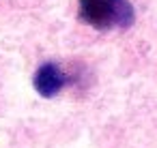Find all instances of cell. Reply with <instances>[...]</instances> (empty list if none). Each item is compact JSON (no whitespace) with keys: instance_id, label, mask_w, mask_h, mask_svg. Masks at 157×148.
<instances>
[{"instance_id":"1","label":"cell","mask_w":157,"mask_h":148,"mask_svg":"<svg viewBox=\"0 0 157 148\" xmlns=\"http://www.w3.org/2000/svg\"><path fill=\"white\" fill-rule=\"evenodd\" d=\"M80 20L97 30L129 28L136 11L129 0H78Z\"/></svg>"},{"instance_id":"2","label":"cell","mask_w":157,"mask_h":148,"mask_svg":"<svg viewBox=\"0 0 157 148\" xmlns=\"http://www.w3.org/2000/svg\"><path fill=\"white\" fill-rule=\"evenodd\" d=\"M67 82H69L67 73H65L58 65H54V62L41 65V67L37 69V73H35V80H33L35 90H37L41 97H45V99L56 97V94L67 86Z\"/></svg>"}]
</instances>
